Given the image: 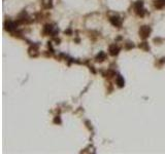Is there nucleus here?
Returning <instances> with one entry per match:
<instances>
[{"label":"nucleus","mask_w":165,"mask_h":154,"mask_svg":"<svg viewBox=\"0 0 165 154\" xmlns=\"http://www.w3.org/2000/svg\"><path fill=\"white\" fill-rule=\"evenodd\" d=\"M140 34L141 36L143 37V38H146V37L148 36V34H150V28L147 27V26H145V27H142L141 29L140 30Z\"/></svg>","instance_id":"obj_1"},{"label":"nucleus","mask_w":165,"mask_h":154,"mask_svg":"<svg viewBox=\"0 0 165 154\" xmlns=\"http://www.w3.org/2000/svg\"><path fill=\"white\" fill-rule=\"evenodd\" d=\"M155 5L156 7H162L163 5H165V0H156L155 1Z\"/></svg>","instance_id":"obj_2"},{"label":"nucleus","mask_w":165,"mask_h":154,"mask_svg":"<svg viewBox=\"0 0 165 154\" xmlns=\"http://www.w3.org/2000/svg\"><path fill=\"white\" fill-rule=\"evenodd\" d=\"M110 54H112V56H115V54H118V51H119V48H118V47L116 45H112V46H110Z\"/></svg>","instance_id":"obj_3"},{"label":"nucleus","mask_w":165,"mask_h":154,"mask_svg":"<svg viewBox=\"0 0 165 154\" xmlns=\"http://www.w3.org/2000/svg\"><path fill=\"white\" fill-rule=\"evenodd\" d=\"M110 21H112V23L114 24L115 26H120V25H121V22L119 21V18H112V19H110Z\"/></svg>","instance_id":"obj_4"},{"label":"nucleus","mask_w":165,"mask_h":154,"mask_svg":"<svg viewBox=\"0 0 165 154\" xmlns=\"http://www.w3.org/2000/svg\"><path fill=\"white\" fill-rule=\"evenodd\" d=\"M118 84H119V86H123L124 85V80L121 76L118 77Z\"/></svg>","instance_id":"obj_5"}]
</instances>
